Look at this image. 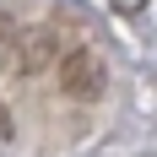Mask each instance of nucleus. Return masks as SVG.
Here are the masks:
<instances>
[{"label":"nucleus","mask_w":157,"mask_h":157,"mask_svg":"<svg viewBox=\"0 0 157 157\" xmlns=\"http://www.w3.org/2000/svg\"><path fill=\"white\" fill-rule=\"evenodd\" d=\"M60 87L71 98H103V87H109V65H103V54L98 49H71L60 60Z\"/></svg>","instance_id":"obj_1"},{"label":"nucleus","mask_w":157,"mask_h":157,"mask_svg":"<svg viewBox=\"0 0 157 157\" xmlns=\"http://www.w3.org/2000/svg\"><path fill=\"white\" fill-rule=\"evenodd\" d=\"M11 136V114H6V103H0V141Z\"/></svg>","instance_id":"obj_2"},{"label":"nucleus","mask_w":157,"mask_h":157,"mask_svg":"<svg viewBox=\"0 0 157 157\" xmlns=\"http://www.w3.org/2000/svg\"><path fill=\"white\" fill-rule=\"evenodd\" d=\"M114 6H119V11H141L146 0H114Z\"/></svg>","instance_id":"obj_3"}]
</instances>
